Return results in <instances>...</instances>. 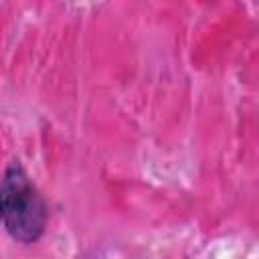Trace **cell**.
Segmentation results:
<instances>
[{"instance_id":"obj_1","label":"cell","mask_w":259,"mask_h":259,"mask_svg":"<svg viewBox=\"0 0 259 259\" xmlns=\"http://www.w3.org/2000/svg\"><path fill=\"white\" fill-rule=\"evenodd\" d=\"M0 219L6 231L24 243L38 239L45 229V202L20 166H10L0 182Z\"/></svg>"}]
</instances>
